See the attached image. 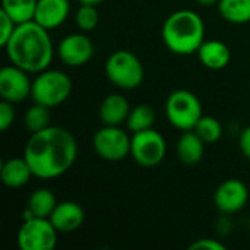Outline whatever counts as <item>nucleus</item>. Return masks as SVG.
<instances>
[{"label":"nucleus","mask_w":250,"mask_h":250,"mask_svg":"<svg viewBox=\"0 0 250 250\" xmlns=\"http://www.w3.org/2000/svg\"><path fill=\"white\" fill-rule=\"evenodd\" d=\"M78 157V142L64 127L48 126L31 133L23 148V158L28 161L34 177L51 180L67 173Z\"/></svg>","instance_id":"1"},{"label":"nucleus","mask_w":250,"mask_h":250,"mask_svg":"<svg viewBox=\"0 0 250 250\" xmlns=\"http://www.w3.org/2000/svg\"><path fill=\"white\" fill-rule=\"evenodd\" d=\"M3 48L12 64L35 75L48 69L54 57L48 29L35 21L18 23Z\"/></svg>","instance_id":"2"},{"label":"nucleus","mask_w":250,"mask_h":250,"mask_svg":"<svg viewBox=\"0 0 250 250\" xmlns=\"http://www.w3.org/2000/svg\"><path fill=\"white\" fill-rule=\"evenodd\" d=\"M161 38L166 47L177 56L198 53L205 41V23L190 9H180L167 16L163 23Z\"/></svg>","instance_id":"3"},{"label":"nucleus","mask_w":250,"mask_h":250,"mask_svg":"<svg viewBox=\"0 0 250 250\" xmlns=\"http://www.w3.org/2000/svg\"><path fill=\"white\" fill-rule=\"evenodd\" d=\"M72 79L60 70L45 69L37 73L32 81L31 98L34 103L48 108L63 104L72 94Z\"/></svg>","instance_id":"4"},{"label":"nucleus","mask_w":250,"mask_h":250,"mask_svg":"<svg viewBox=\"0 0 250 250\" xmlns=\"http://www.w3.org/2000/svg\"><path fill=\"white\" fill-rule=\"evenodd\" d=\"M108 81L120 89H136L145 78L144 64L139 57L129 50H117L105 62Z\"/></svg>","instance_id":"5"},{"label":"nucleus","mask_w":250,"mask_h":250,"mask_svg":"<svg viewBox=\"0 0 250 250\" xmlns=\"http://www.w3.org/2000/svg\"><path fill=\"white\" fill-rule=\"evenodd\" d=\"M166 116L170 125L182 132L193 130L204 116L199 98L188 89L173 91L166 101Z\"/></svg>","instance_id":"6"},{"label":"nucleus","mask_w":250,"mask_h":250,"mask_svg":"<svg viewBox=\"0 0 250 250\" xmlns=\"http://www.w3.org/2000/svg\"><path fill=\"white\" fill-rule=\"evenodd\" d=\"M167 154V142L155 129H146L132 133L130 155L135 163L144 168H152L163 163Z\"/></svg>","instance_id":"7"},{"label":"nucleus","mask_w":250,"mask_h":250,"mask_svg":"<svg viewBox=\"0 0 250 250\" xmlns=\"http://www.w3.org/2000/svg\"><path fill=\"white\" fill-rule=\"evenodd\" d=\"M59 231L50 218L32 217L23 220L18 230L16 242L21 250H53L57 245Z\"/></svg>","instance_id":"8"},{"label":"nucleus","mask_w":250,"mask_h":250,"mask_svg":"<svg viewBox=\"0 0 250 250\" xmlns=\"http://www.w3.org/2000/svg\"><path fill=\"white\" fill-rule=\"evenodd\" d=\"M130 144L132 136H129L120 126L103 125L92 138V146L97 155L110 163L125 160L130 154Z\"/></svg>","instance_id":"9"},{"label":"nucleus","mask_w":250,"mask_h":250,"mask_svg":"<svg viewBox=\"0 0 250 250\" xmlns=\"http://www.w3.org/2000/svg\"><path fill=\"white\" fill-rule=\"evenodd\" d=\"M94 42L86 32H75L66 35L57 48L59 59L69 67H81L86 64L94 56Z\"/></svg>","instance_id":"10"},{"label":"nucleus","mask_w":250,"mask_h":250,"mask_svg":"<svg viewBox=\"0 0 250 250\" xmlns=\"http://www.w3.org/2000/svg\"><path fill=\"white\" fill-rule=\"evenodd\" d=\"M32 81L29 73L15 64L4 66L0 70V97L12 104L22 103L31 97Z\"/></svg>","instance_id":"11"},{"label":"nucleus","mask_w":250,"mask_h":250,"mask_svg":"<svg viewBox=\"0 0 250 250\" xmlns=\"http://www.w3.org/2000/svg\"><path fill=\"white\" fill-rule=\"evenodd\" d=\"M249 201V189L240 179H227L223 182L215 193L214 204L221 214H236L242 211Z\"/></svg>","instance_id":"12"},{"label":"nucleus","mask_w":250,"mask_h":250,"mask_svg":"<svg viewBox=\"0 0 250 250\" xmlns=\"http://www.w3.org/2000/svg\"><path fill=\"white\" fill-rule=\"evenodd\" d=\"M50 221L59 233H73L82 227L85 221L83 208L73 201L59 202L50 215Z\"/></svg>","instance_id":"13"},{"label":"nucleus","mask_w":250,"mask_h":250,"mask_svg":"<svg viewBox=\"0 0 250 250\" xmlns=\"http://www.w3.org/2000/svg\"><path fill=\"white\" fill-rule=\"evenodd\" d=\"M70 13L69 0H38L34 21L51 31L64 23Z\"/></svg>","instance_id":"14"},{"label":"nucleus","mask_w":250,"mask_h":250,"mask_svg":"<svg viewBox=\"0 0 250 250\" xmlns=\"http://www.w3.org/2000/svg\"><path fill=\"white\" fill-rule=\"evenodd\" d=\"M130 104L127 98L122 94H110L107 95L101 104H100V120L105 126H120L126 123L129 113H130Z\"/></svg>","instance_id":"15"},{"label":"nucleus","mask_w":250,"mask_h":250,"mask_svg":"<svg viewBox=\"0 0 250 250\" xmlns=\"http://www.w3.org/2000/svg\"><path fill=\"white\" fill-rule=\"evenodd\" d=\"M198 57L202 66L209 70H221L229 66L231 51L229 45L220 40H205L198 50Z\"/></svg>","instance_id":"16"},{"label":"nucleus","mask_w":250,"mask_h":250,"mask_svg":"<svg viewBox=\"0 0 250 250\" xmlns=\"http://www.w3.org/2000/svg\"><path fill=\"white\" fill-rule=\"evenodd\" d=\"M1 182L4 186L10 189L23 188L28 185L31 177H34V173L28 164V161L23 157H15L9 158L1 164Z\"/></svg>","instance_id":"17"},{"label":"nucleus","mask_w":250,"mask_h":250,"mask_svg":"<svg viewBox=\"0 0 250 250\" xmlns=\"http://www.w3.org/2000/svg\"><path fill=\"white\" fill-rule=\"evenodd\" d=\"M205 145L195 130H186L177 141V157L183 164L195 166L204 158Z\"/></svg>","instance_id":"18"},{"label":"nucleus","mask_w":250,"mask_h":250,"mask_svg":"<svg viewBox=\"0 0 250 250\" xmlns=\"http://www.w3.org/2000/svg\"><path fill=\"white\" fill-rule=\"evenodd\" d=\"M57 204L59 202L56 201V196L50 189H45V188L37 189L35 192L31 193L28 199V205L23 212V220L32 218V217L50 218Z\"/></svg>","instance_id":"19"},{"label":"nucleus","mask_w":250,"mask_h":250,"mask_svg":"<svg viewBox=\"0 0 250 250\" xmlns=\"http://www.w3.org/2000/svg\"><path fill=\"white\" fill-rule=\"evenodd\" d=\"M220 16L236 25L250 22V0H220L217 3Z\"/></svg>","instance_id":"20"},{"label":"nucleus","mask_w":250,"mask_h":250,"mask_svg":"<svg viewBox=\"0 0 250 250\" xmlns=\"http://www.w3.org/2000/svg\"><path fill=\"white\" fill-rule=\"evenodd\" d=\"M38 0H1V9L16 23L34 21Z\"/></svg>","instance_id":"21"},{"label":"nucleus","mask_w":250,"mask_h":250,"mask_svg":"<svg viewBox=\"0 0 250 250\" xmlns=\"http://www.w3.org/2000/svg\"><path fill=\"white\" fill-rule=\"evenodd\" d=\"M154 122H155L154 108L148 104H141L130 110L129 117L126 120V126L129 132L136 133V132L151 129L154 126Z\"/></svg>","instance_id":"22"},{"label":"nucleus","mask_w":250,"mask_h":250,"mask_svg":"<svg viewBox=\"0 0 250 250\" xmlns=\"http://www.w3.org/2000/svg\"><path fill=\"white\" fill-rule=\"evenodd\" d=\"M50 120H51L50 108L37 103H34L25 113V127L31 133H35L48 127Z\"/></svg>","instance_id":"23"},{"label":"nucleus","mask_w":250,"mask_h":250,"mask_svg":"<svg viewBox=\"0 0 250 250\" xmlns=\"http://www.w3.org/2000/svg\"><path fill=\"white\" fill-rule=\"evenodd\" d=\"M193 130L205 144H215L223 136V126L220 120L211 116H202Z\"/></svg>","instance_id":"24"},{"label":"nucleus","mask_w":250,"mask_h":250,"mask_svg":"<svg viewBox=\"0 0 250 250\" xmlns=\"http://www.w3.org/2000/svg\"><path fill=\"white\" fill-rule=\"evenodd\" d=\"M100 21L98 16V10L97 6H91V4H81L79 9L76 10L75 15V23L78 26L79 31L82 32H91L97 28Z\"/></svg>","instance_id":"25"},{"label":"nucleus","mask_w":250,"mask_h":250,"mask_svg":"<svg viewBox=\"0 0 250 250\" xmlns=\"http://www.w3.org/2000/svg\"><path fill=\"white\" fill-rule=\"evenodd\" d=\"M15 122V108L9 101L1 100L0 103V130L6 132Z\"/></svg>","instance_id":"26"},{"label":"nucleus","mask_w":250,"mask_h":250,"mask_svg":"<svg viewBox=\"0 0 250 250\" xmlns=\"http://www.w3.org/2000/svg\"><path fill=\"white\" fill-rule=\"evenodd\" d=\"M16 22L7 16L3 10H0V26H1V32H0V45L4 47V44L9 41V38L12 37L15 28H16Z\"/></svg>","instance_id":"27"},{"label":"nucleus","mask_w":250,"mask_h":250,"mask_svg":"<svg viewBox=\"0 0 250 250\" xmlns=\"http://www.w3.org/2000/svg\"><path fill=\"white\" fill-rule=\"evenodd\" d=\"M227 246L217 240V239H198L195 240L190 246H189V250H226Z\"/></svg>","instance_id":"28"},{"label":"nucleus","mask_w":250,"mask_h":250,"mask_svg":"<svg viewBox=\"0 0 250 250\" xmlns=\"http://www.w3.org/2000/svg\"><path fill=\"white\" fill-rule=\"evenodd\" d=\"M239 146H240L242 154L248 160H250V126L242 130L240 138H239Z\"/></svg>","instance_id":"29"},{"label":"nucleus","mask_w":250,"mask_h":250,"mask_svg":"<svg viewBox=\"0 0 250 250\" xmlns=\"http://www.w3.org/2000/svg\"><path fill=\"white\" fill-rule=\"evenodd\" d=\"M199 6H204V7H208V6H212V4H217L220 0H195Z\"/></svg>","instance_id":"30"},{"label":"nucleus","mask_w":250,"mask_h":250,"mask_svg":"<svg viewBox=\"0 0 250 250\" xmlns=\"http://www.w3.org/2000/svg\"><path fill=\"white\" fill-rule=\"evenodd\" d=\"M81 4H91V6H98V4H101L103 1H105V0H78Z\"/></svg>","instance_id":"31"},{"label":"nucleus","mask_w":250,"mask_h":250,"mask_svg":"<svg viewBox=\"0 0 250 250\" xmlns=\"http://www.w3.org/2000/svg\"><path fill=\"white\" fill-rule=\"evenodd\" d=\"M249 231H250V221H249Z\"/></svg>","instance_id":"32"}]
</instances>
